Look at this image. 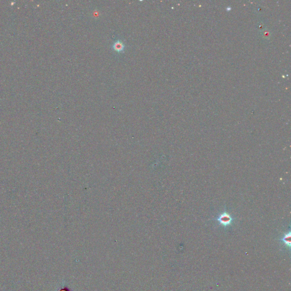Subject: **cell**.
<instances>
[{"label": "cell", "mask_w": 291, "mask_h": 291, "mask_svg": "<svg viewBox=\"0 0 291 291\" xmlns=\"http://www.w3.org/2000/svg\"><path fill=\"white\" fill-rule=\"evenodd\" d=\"M217 221L224 226H227L231 225L233 218L230 214L226 212H224L217 218Z\"/></svg>", "instance_id": "1"}, {"label": "cell", "mask_w": 291, "mask_h": 291, "mask_svg": "<svg viewBox=\"0 0 291 291\" xmlns=\"http://www.w3.org/2000/svg\"><path fill=\"white\" fill-rule=\"evenodd\" d=\"M113 48L115 51L121 53L123 52L124 48H125V45L122 41H117L116 42L114 43Z\"/></svg>", "instance_id": "2"}, {"label": "cell", "mask_w": 291, "mask_h": 291, "mask_svg": "<svg viewBox=\"0 0 291 291\" xmlns=\"http://www.w3.org/2000/svg\"><path fill=\"white\" fill-rule=\"evenodd\" d=\"M291 233L289 232L288 233H286L284 235V236L282 238V241L284 242V244L286 245V246L290 247L291 245Z\"/></svg>", "instance_id": "3"}]
</instances>
